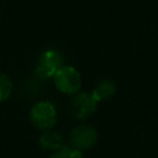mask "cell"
I'll return each mask as SVG.
<instances>
[{
    "instance_id": "1",
    "label": "cell",
    "mask_w": 158,
    "mask_h": 158,
    "mask_svg": "<svg viewBox=\"0 0 158 158\" xmlns=\"http://www.w3.org/2000/svg\"><path fill=\"white\" fill-rule=\"evenodd\" d=\"M30 120L33 123V126L38 130L48 131L57 122L56 109L48 101L37 102L30 110Z\"/></svg>"
},
{
    "instance_id": "2",
    "label": "cell",
    "mask_w": 158,
    "mask_h": 158,
    "mask_svg": "<svg viewBox=\"0 0 158 158\" xmlns=\"http://www.w3.org/2000/svg\"><path fill=\"white\" fill-rule=\"evenodd\" d=\"M63 67V57L56 49H47L37 60L35 74L41 79H47L54 77L56 73Z\"/></svg>"
},
{
    "instance_id": "3",
    "label": "cell",
    "mask_w": 158,
    "mask_h": 158,
    "mask_svg": "<svg viewBox=\"0 0 158 158\" xmlns=\"http://www.w3.org/2000/svg\"><path fill=\"white\" fill-rule=\"evenodd\" d=\"M56 88L64 94H74L80 89V74L73 67H62L54 75Z\"/></svg>"
},
{
    "instance_id": "4",
    "label": "cell",
    "mask_w": 158,
    "mask_h": 158,
    "mask_svg": "<svg viewBox=\"0 0 158 158\" xmlns=\"http://www.w3.org/2000/svg\"><path fill=\"white\" fill-rule=\"evenodd\" d=\"M96 100L89 93H79L69 101V114L77 120H85L94 114Z\"/></svg>"
},
{
    "instance_id": "5",
    "label": "cell",
    "mask_w": 158,
    "mask_h": 158,
    "mask_svg": "<svg viewBox=\"0 0 158 158\" xmlns=\"http://www.w3.org/2000/svg\"><path fill=\"white\" fill-rule=\"evenodd\" d=\"M98 141V132L90 125H80L74 127L69 133L70 146L81 151L91 148Z\"/></svg>"
},
{
    "instance_id": "6",
    "label": "cell",
    "mask_w": 158,
    "mask_h": 158,
    "mask_svg": "<svg viewBox=\"0 0 158 158\" xmlns=\"http://www.w3.org/2000/svg\"><path fill=\"white\" fill-rule=\"evenodd\" d=\"M38 143L43 149H52V151H59L60 148L64 147L63 136L51 130L43 132V135L40 137Z\"/></svg>"
},
{
    "instance_id": "7",
    "label": "cell",
    "mask_w": 158,
    "mask_h": 158,
    "mask_svg": "<svg viewBox=\"0 0 158 158\" xmlns=\"http://www.w3.org/2000/svg\"><path fill=\"white\" fill-rule=\"evenodd\" d=\"M116 91V85L112 80L110 79H102L100 83L96 84V86L94 88L91 95L93 98L98 101H105L109 100Z\"/></svg>"
},
{
    "instance_id": "8",
    "label": "cell",
    "mask_w": 158,
    "mask_h": 158,
    "mask_svg": "<svg viewBox=\"0 0 158 158\" xmlns=\"http://www.w3.org/2000/svg\"><path fill=\"white\" fill-rule=\"evenodd\" d=\"M11 90H12V83L10 78L6 74L0 73V101H5L6 99H9Z\"/></svg>"
},
{
    "instance_id": "9",
    "label": "cell",
    "mask_w": 158,
    "mask_h": 158,
    "mask_svg": "<svg viewBox=\"0 0 158 158\" xmlns=\"http://www.w3.org/2000/svg\"><path fill=\"white\" fill-rule=\"evenodd\" d=\"M48 158H81V152L74 147H67L64 146L59 151L54 152Z\"/></svg>"
}]
</instances>
